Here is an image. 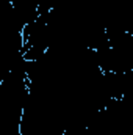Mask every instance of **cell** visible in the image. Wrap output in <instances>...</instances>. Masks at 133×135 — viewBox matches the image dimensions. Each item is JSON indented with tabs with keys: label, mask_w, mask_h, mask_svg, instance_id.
I'll return each instance as SVG.
<instances>
[{
	"label": "cell",
	"mask_w": 133,
	"mask_h": 135,
	"mask_svg": "<svg viewBox=\"0 0 133 135\" xmlns=\"http://www.w3.org/2000/svg\"><path fill=\"white\" fill-rule=\"evenodd\" d=\"M25 24L11 9L0 16V52L6 50H22L24 39L22 30Z\"/></svg>",
	"instance_id": "obj_1"
},
{
	"label": "cell",
	"mask_w": 133,
	"mask_h": 135,
	"mask_svg": "<svg viewBox=\"0 0 133 135\" xmlns=\"http://www.w3.org/2000/svg\"><path fill=\"white\" fill-rule=\"evenodd\" d=\"M38 9V14H45L53 8V0H33Z\"/></svg>",
	"instance_id": "obj_2"
}]
</instances>
